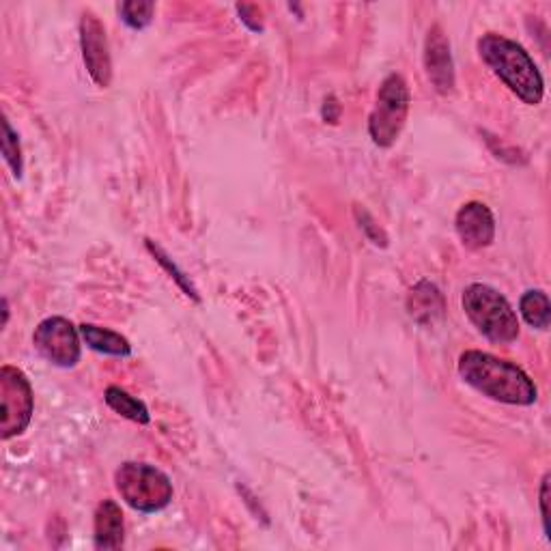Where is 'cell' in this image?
Here are the masks:
<instances>
[{"instance_id": "9c48e42d", "label": "cell", "mask_w": 551, "mask_h": 551, "mask_svg": "<svg viewBox=\"0 0 551 551\" xmlns=\"http://www.w3.org/2000/svg\"><path fill=\"white\" fill-rule=\"evenodd\" d=\"M455 229L461 244L468 250H483L496 239V218L485 203H465L455 218Z\"/></svg>"}, {"instance_id": "ac0fdd59", "label": "cell", "mask_w": 551, "mask_h": 551, "mask_svg": "<svg viewBox=\"0 0 551 551\" xmlns=\"http://www.w3.org/2000/svg\"><path fill=\"white\" fill-rule=\"evenodd\" d=\"M3 155L13 171V177H22V147H20V136L13 132V127L7 119H3Z\"/></svg>"}, {"instance_id": "8fae6325", "label": "cell", "mask_w": 551, "mask_h": 551, "mask_svg": "<svg viewBox=\"0 0 551 551\" xmlns=\"http://www.w3.org/2000/svg\"><path fill=\"white\" fill-rule=\"evenodd\" d=\"M95 547L104 551H115L123 547L125 541V521L123 511L115 500H104L95 511L93 526Z\"/></svg>"}, {"instance_id": "ffe728a7", "label": "cell", "mask_w": 551, "mask_h": 551, "mask_svg": "<svg viewBox=\"0 0 551 551\" xmlns=\"http://www.w3.org/2000/svg\"><path fill=\"white\" fill-rule=\"evenodd\" d=\"M539 502H541V517H543V528H545V536L551 541V528H549V474L543 476V483H541V496H539Z\"/></svg>"}, {"instance_id": "5b68a950", "label": "cell", "mask_w": 551, "mask_h": 551, "mask_svg": "<svg viewBox=\"0 0 551 551\" xmlns=\"http://www.w3.org/2000/svg\"><path fill=\"white\" fill-rule=\"evenodd\" d=\"M409 115V89L401 74H390L381 82L375 108L369 117V134L373 143L388 149L397 143Z\"/></svg>"}, {"instance_id": "9a60e30c", "label": "cell", "mask_w": 551, "mask_h": 551, "mask_svg": "<svg viewBox=\"0 0 551 551\" xmlns=\"http://www.w3.org/2000/svg\"><path fill=\"white\" fill-rule=\"evenodd\" d=\"M519 310L524 319L536 330H547L551 321V304L543 291H526L519 300Z\"/></svg>"}, {"instance_id": "6da1fadb", "label": "cell", "mask_w": 551, "mask_h": 551, "mask_svg": "<svg viewBox=\"0 0 551 551\" xmlns=\"http://www.w3.org/2000/svg\"><path fill=\"white\" fill-rule=\"evenodd\" d=\"M459 375L480 394L506 405L528 407L539 399V388L521 366L485 351L461 353Z\"/></svg>"}, {"instance_id": "e0dca14e", "label": "cell", "mask_w": 551, "mask_h": 551, "mask_svg": "<svg viewBox=\"0 0 551 551\" xmlns=\"http://www.w3.org/2000/svg\"><path fill=\"white\" fill-rule=\"evenodd\" d=\"M147 248H149V252L153 254V257H155V261H158V263L164 267V270H166L168 274H171V278H175V280H177V285H179L183 291H186V295H190L192 300L199 302V300H201V298H199V291H196V289L192 287L190 278H188L186 274H183V272L179 270V267H177L171 259H168V254H166L160 246H155V244L151 242V239H147Z\"/></svg>"}, {"instance_id": "3957f363", "label": "cell", "mask_w": 551, "mask_h": 551, "mask_svg": "<svg viewBox=\"0 0 551 551\" xmlns=\"http://www.w3.org/2000/svg\"><path fill=\"white\" fill-rule=\"evenodd\" d=\"M461 306L472 326L491 343L508 345L519 338L517 313L498 289L476 282L463 291Z\"/></svg>"}, {"instance_id": "7a4b0ae2", "label": "cell", "mask_w": 551, "mask_h": 551, "mask_svg": "<svg viewBox=\"0 0 551 551\" xmlns=\"http://www.w3.org/2000/svg\"><path fill=\"white\" fill-rule=\"evenodd\" d=\"M478 54L521 102L528 106H539L543 102V76L524 46L504 35L487 33L478 39Z\"/></svg>"}, {"instance_id": "44dd1931", "label": "cell", "mask_w": 551, "mask_h": 551, "mask_svg": "<svg viewBox=\"0 0 551 551\" xmlns=\"http://www.w3.org/2000/svg\"><path fill=\"white\" fill-rule=\"evenodd\" d=\"M237 11H239V20H242L244 24H248L250 28H252V31H263V24L261 22H257V20H254L252 16H248V13H250V5H237ZM254 11H257V7H252V13Z\"/></svg>"}, {"instance_id": "52a82bcc", "label": "cell", "mask_w": 551, "mask_h": 551, "mask_svg": "<svg viewBox=\"0 0 551 551\" xmlns=\"http://www.w3.org/2000/svg\"><path fill=\"white\" fill-rule=\"evenodd\" d=\"M33 345L50 364L61 369H72L80 362V328L65 317L41 321L33 334Z\"/></svg>"}, {"instance_id": "8992f818", "label": "cell", "mask_w": 551, "mask_h": 551, "mask_svg": "<svg viewBox=\"0 0 551 551\" xmlns=\"http://www.w3.org/2000/svg\"><path fill=\"white\" fill-rule=\"evenodd\" d=\"M0 407H3V418H0V437L3 440L22 435L31 425L35 412L31 381L11 364L0 369Z\"/></svg>"}, {"instance_id": "4fadbf2b", "label": "cell", "mask_w": 551, "mask_h": 551, "mask_svg": "<svg viewBox=\"0 0 551 551\" xmlns=\"http://www.w3.org/2000/svg\"><path fill=\"white\" fill-rule=\"evenodd\" d=\"M80 336L93 351L106 353V356L127 358L132 353V345L125 336L112 332V330H106V328H100V326H93V323H82Z\"/></svg>"}, {"instance_id": "2e32d148", "label": "cell", "mask_w": 551, "mask_h": 551, "mask_svg": "<svg viewBox=\"0 0 551 551\" xmlns=\"http://www.w3.org/2000/svg\"><path fill=\"white\" fill-rule=\"evenodd\" d=\"M119 13L127 26L134 28V31H143L153 22L155 3H151V0H127L119 7Z\"/></svg>"}, {"instance_id": "30bf717a", "label": "cell", "mask_w": 551, "mask_h": 551, "mask_svg": "<svg viewBox=\"0 0 551 551\" xmlns=\"http://www.w3.org/2000/svg\"><path fill=\"white\" fill-rule=\"evenodd\" d=\"M425 69L437 93H452V89H455V63H452L450 41L440 24H433L427 35Z\"/></svg>"}, {"instance_id": "7402d4cb", "label": "cell", "mask_w": 551, "mask_h": 551, "mask_svg": "<svg viewBox=\"0 0 551 551\" xmlns=\"http://www.w3.org/2000/svg\"><path fill=\"white\" fill-rule=\"evenodd\" d=\"M338 115H341V106H338L336 97L330 95L328 100H326V104H323V119L330 121V123H336Z\"/></svg>"}, {"instance_id": "7c38bea8", "label": "cell", "mask_w": 551, "mask_h": 551, "mask_svg": "<svg viewBox=\"0 0 551 551\" xmlns=\"http://www.w3.org/2000/svg\"><path fill=\"white\" fill-rule=\"evenodd\" d=\"M407 308H409V315H412L416 321L420 323L433 321L435 317H440L444 313L442 293L435 285H431V282L422 280L412 291H409Z\"/></svg>"}, {"instance_id": "5bb4252c", "label": "cell", "mask_w": 551, "mask_h": 551, "mask_svg": "<svg viewBox=\"0 0 551 551\" xmlns=\"http://www.w3.org/2000/svg\"><path fill=\"white\" fill-rule=\"evenodd\" d=\"M104 399L108 403V407L112 412H117L119 416L138 422V425H149L151 422V414L143 401H138L136 397H132L130 392H125L117 386H110L104 394Z\"/></svg>"}, {"instance_id": "277c9868", "label": "cell", "mask_w": 551, "mask_h": 551, "mask_svg": "<svg viewBox=\"0 0 551 551\" xmlns=\"http://www.w3.org/2000/svg\"><path fill=\"white\" fill-rule=\"evenodd\" d=\"M115 487L123 502L138 513H158L173 502V483L149 463L127 461L115 474Z\"/></svg>"}, {"instance_id": "ba28073f", "label": "cell", "mask_w": 551, "mask_h": 551, "mask_svg": "<svg viewBox=\"0 0 551 551\" xmlns=\"http://www.w3.org/2000/svg\"><path fill=\"white\" fill-rule=\"evenodd\" d=\"M80 46H82V59L89 69V76L97 87H110L112 82V59H110V46L106 37V28L100 22V18L87 11L80 20Z\"/></svg>"}, {"instance_id": "d6986e66", "label": "cell", "mask_w": 551, "mask_h": 551, "mask_svg": "<svg viewBox=\"0 0 551 551\" xmlns=\"http://www.w3.org/2000/svg\"><path fill=\"white\" fill-rule=\"evenodd\" d=\"M356 218H358V222H360V229L366 233V237H369L375 246H381V248H386V246H388V237H386V233L379 229V224L371 218L369 211H364V209L356 207Z\"/></svg>"}]
</instances>
